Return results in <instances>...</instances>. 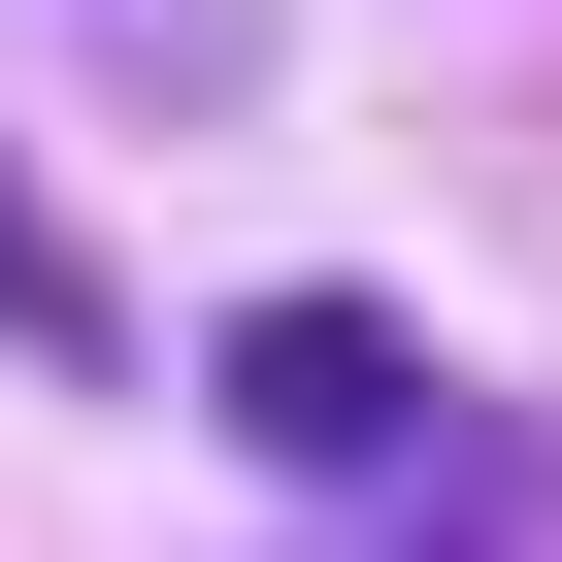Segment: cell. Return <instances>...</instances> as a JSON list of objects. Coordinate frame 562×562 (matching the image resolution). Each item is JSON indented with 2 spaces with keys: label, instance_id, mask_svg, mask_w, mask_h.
<instances>
[{
  "label": "cell",
  "instance_id": "obj_1",
  "mask_svg": "<svg viewBox=\"0 0 562 562\" xmlns=\"http://www.w3.org/2000/svg\"><path fill=\"white\" fill-rule=\"evenodd\" d=\"M265 463H299V496H430L463 463V364L397 331V299H232V364H199Z\"/></svg>",
  "mask_w": 562,
  "mask_h": 562
},
{
  "label": "cell",
  "instance_id": "obj_2",
  "mask_svg": "<svg viewBox=\"0 0 562 562\" xmlns=\"http://www.w3.org/2000/svg\"><path fill=\"white\" fill-rule=\"evenodd\" d=\"M331 562H562V463H496V430H463V463H430V496H364Z\"/></svg>",
  "mask_w": 562,
  "mask_h": 562
},
{
  "label": "cell",
  "instance_id": "obj_3",
  "mask_svg": "<svg viewBox=\"0 0 562 562\" xmlns=\"http://www.w3.org/2000/svg\"><path fill=\"white\" fill-rule=\"evenodd\" d=\"M0 331H34V364H133L100 331V232H34V166H0Z\"/></svg>",
  "mask_w": 562,
  "mask_h": 562
}]
</instances>
